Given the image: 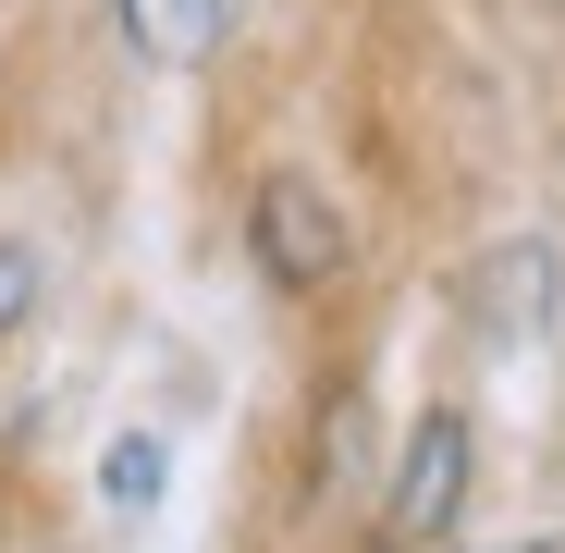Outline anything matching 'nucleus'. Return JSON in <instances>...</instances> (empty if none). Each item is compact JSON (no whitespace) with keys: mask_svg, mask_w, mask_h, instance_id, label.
<instances>
[{"mask_svg":"<svg viewBox=\"0 0 565 553\" xmlns=\"http://www.w3.org/2000/svg\"><path fill=\"white\" fill-rule=\"evenodd\" d=\"M258 258L282 270V284H332V270H344V222H332V198L308 172H270L258 184Z\"/></svg>","mask_w":565,"mask_h":553,"instance_id":"1","label":"nucleus"},{"mask_svg":"<svg viewBox=\"0 0 565 553\" xmlns=\"http://www.w3.org/2000/svg\"><path fill=\"white\" fill-rule=\"evenodd\" d=\"M455 504H467V418L430 406L418 443H406V468H394V541H430Z\"/></svg>","mask_w":565,"mask_h":553,"instance_id":"2","label":"nucleus"},{"mask_svg":"<svg viewBox=\"0 0 565 553\" xmlns=\"http://www.w3.org/2000/svg\"><path fill=\"white\" fill-rule=\"evenodd\" d=\"M111 492H124V504L160 492V443H124V455H111Z\"/></svg>","mask_w":565,"mask_h":553,"instance_id":"3","label":"nucleus"},{"mask_svg":"<svg viewBox=\"0 0 565 553\" xmlns=\"http://www.w3.org/2000/svg\"><path fill=\"white\" fill-rule=\"evenodd\" d=\"M25 296H38V258H25V246H0V332L25 320Z\"/></svg>","mask_w":565,"mask_h":553,"instance_id":"4","label":"nucleus"},{"mask_svg":"<svg viewBox=\"0 0 565 553\" xmlns=\"http://www.w3.org/2000/svg\"><path fill=\"white\" fill-rule=\"evenodd\" d=\"M504 553H553V541H504Z\"/></svg>","mask_w":565,"mask_h":553,"instance_id":"5","label":"nucleus"}]
</instances>
